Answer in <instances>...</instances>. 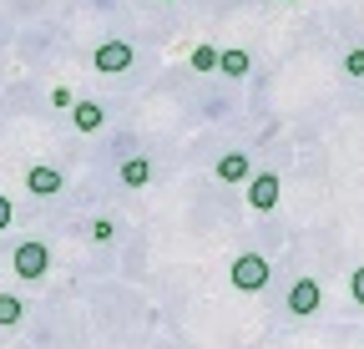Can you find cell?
<instances>
[{"mask_svg": "<svg viewBox=\"0 0 364 349\" xmlns=\"http://www.w3.org/2000/svg\"><path fill=\"white\" fill-rule=\"evenodd\" d=\"M233 284H238L243 294H258V289L268 284V258H263V253H238V258H233Z\"/></svg>", "mask_w": 364, "mask_h": 349, "instance_id": "6da1fadb", "label": "cell"}, {"mask_svg": "<svg viewBox=\"0 0 364 349\" xmlns=\"http://www.w3.org/2000/svg\"><path fill=\"white\" fill-rule=\"evenodd\" d=\"M11 264H16V279H41L46 269H51V248L31 238V243H21V248H16Z\"/></svg>", "mask_w": 364, "mask_h": 349, "instance_id": "7a4b0ae2", "label": "cell"}, {"mask_svg": "<svg viewBox=\"0 0 364 349\" xmlns=\"http://www.w3.org/2000/svg\"><path fill=\"white\" fill-rule=\"evenodd\" d=\"M91 66H97L102 76H117V71L132 66V46H127V41H102L97 56H91Z\"/></svg>", "mask_w": 364, "mask_h": 349, "instance_id": "3957f363", "label": "cell"}, {"mask_svg": "<svg viewBox=\"0 0 364 349\" xmlns=\"http://www.w3.org/2000/svg\"><path fill=\"white\" fill-rule=\"evenodd\" d=\"M248 208H258V213L279 208V172H258V178L248 183Z\"/></svg>", "mask_w": 364, "mask_h": 349, "instance_id": "277c9868", "label": "cell"}, {"mask_svg": "<svg viewBox=\"0 0 364 349\" xmlns=\"http://www.w3.org/2000/svg\"><path fill=\"white\" fill-rule=\"evenodd\" d=\"M318 304H324V289H318L314 279H299L294 289H289V314H299V319H309Z\"/></svg>", "mask_w": 364, "mask_h": 349, "instance_id": "5b68a950", "label": "cell"}, {"mask_svg": "<svg viewBox=\"0 0 364 349\" xmlns=\"http://www.w3.org/2000/svg\"><path fill=\"white\" fill-rule=\"evenodd\" d=\"M61 183H66V178H61L56 167H31V172H26V188H31L36 198H51V193H61Z\"/></svg>", "mask_w": 364, "mask_h": 349, "instance_id": "8992f818", "label": "cell"}, {"mask_svg": "<svg viewBox=\"0 0 364 349\" xmlns=\"http://www.w3.org/2000/svg\"><path fill=\"white\" fill-rule=\"evenodd\" d=\"M218 178H223V183H243V178H253V167H248L243 152H228V157L218 162Z\"/></svg>", "mask_w": 364, "mask_h": 349, "instance_id": "52a82bcc", "label": "cell"}, {"mask_svg": "<svg viewBox=\"0 0 364 349\" xmlns=\"http://www.w3.org/2000/svg\"><path fill=\"white\" fill-rule=\"evenodd\" d=\"M122 183H127V188H147V183H152V162H147V157L122 162Z\"/></svg>", "mask_w": 364, "mask_h": 349, "instance_id": "ba28073f", "label": "cell"}, {"mask_svg": "<svg viewBox=\"0 0 364 349\" xmlns=\"http://www.w3.org/2000/svg\"><path fill=\"white\" fill-rule=\"evenodd\" d=\"M102 122H107V112L97 102H76V132H97Z\"/></svg>", "mask_w": 364, "mask_h": 349, "instance_id": "9c48e42d", "label": "cell"}, {"mask_svg": "<svg viewBox=\"0 0 364 349\" xmlns=\"http://www.w3.org/2000/svg\"><path fill=\"white\" fill-rule=\"evenodd\" d=\"M21 314H26V304H21L16 294H0V329H16Z\"/></svg>", "mask_w": 364, "mask_h": 349, "instance_id": "30bf717a", "label": "cell"}, {"mask_svg": "<svg viewBox=\"0 0 364 349\" xmlns=\"http://www.w3.org/2000/svg\"><path fill=\"white\" fill-rule=\"evenodd\" d=\"M218 71H223V76H243V71H248V56H243V51H223Z\"/></svg>", "mask_w": 364, "mask_h": 349, "instance_id": "8fae6325", "label": "cell"}, {"mask_svg": "<svg viewBox=\"0 0 364 349\" xmlns=\"http://www.w3.org/2000/svg\"><path fill=\"white\" fill-rule=\"evenodd\" d=\"M218 61H223V51H213V46H198V51H193V66H198V71H213Z\"/></svg>", "mask_w": 364, "mask_h": 349, "instance_id": "7c38bea8", "label": "cell"}, {"mask_svg": "<svg viewBox=\"0 0 364 349\" xmlns=\"http://www.w3.org/2000/svg\"><path fill=\"white\" fill-rule=\"evenodd\" d=\"M112 233H117L112 218H97V223H91V238H97V243H112Z\"/></svg>", "mask_w": 364, "mask_h": 349, "instance_id": "4fadbf2b", "label": "cell"}, {"mask_svg": "<svg viewBox=\"0 0 364 349\" xmlns=\"http://www.w3.org/2000/svg\"><path fill=\"white\" fill-rule=\"evenodd\" d=\"M344 71H349V76H364V51H349V56H344Z\"/></svg>", "mask_w": 364, "mask_h": 349, "instance_id": "5bb4252c", "label": "cell"}, {"mask_svg": "<svg viewBox=\"0 0 364 349\" xmlns=\"http://www.w3.org/2000/svg\"><path fill=\"white\" fill-rule=\"evenodd\" d=\"M349 294H354V304H364V269L349 274Z\"/></svg>", "mask_w": 364, "mask_h": 349, "instance_id": "9a60e30c", "label": "cell"}, {"mask_svg": "<svg viewBox=\"0 0 364 349\" xmlns=\"http://www.w3.org/2000/svg\"><path fill=\"white\" fill-rule=\"evenodd\" d=\"M6 228H11V203L0 198V233H6Z\"/></svg>", "mask_w": 364, "mask_h": 349, "instance_id": "2e32d148", "label": "cell"}]
</instances>
